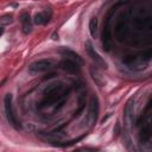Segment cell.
<instances>
[{
	"label": "cell",
	"instance_id": "9a60e30c",
	"mask_svg": "<svg viewBox=\"0 0 152 152\" xmlns=\"http://www.w3.org/2000/svg\"><path fill=\"white\" fill-rule=\"evenodd\" d=\"M90 72H91V76H93V80L101 87V86H103V83H104V81H103V78H102V76H101V74L99 72V70L95 68H90Z\"/></svg>",
	"mask_w": 152,
	"mask_h": 152
},
{
	"label": "cell",
	"instance_id": "4fadbf2b",
	"mask_svg": "<svg viewBox=\"0 0 152 152\" xmlns=\"http://www.w3.org/2000/svg\"><path fill=\"white\" fill-rule=\"evenodd\" d=\"M61 52H62L66 58H69V59H71V61L76 62L77 64H82V63H83V61H82V58L80 57V55H77L76 52H74V51H72V50H70V49L63 48V49H61Z\"/></svg>",
	"mask_w": 152,
	"mask_h": 152
},
{
	"label": "cell",
	"instance_id": "8fae6325",
	"mask_svg": "<svg viewBox=\"0 0 152 152\" xmlns=\"http://www.w3.org/2000/svg\"><path fill=\"white\" fill-rule=\"evenodd\" d=\"M97 114H99V100L96 96H93L90 100V109H89V115H90V121L91 124H94L97 119Z\"/></svg>",
	"mask_w": 152,
	"mask_h": 152
},
{
	"label": "cell",
	"instance_id": "7a4b0ae2",
	"mask_svg": "<svg viewBox=\"0 0 152 152\" xmlns=\"http://www.w3.org/2000/svg\"><path fill=\"white\" fill-rule=\"evenodd\" d=\"M129 13L128 12H124L119 15L115 27H114V34H115V39L119 43H122L124 40H126V38L128 37V25H129Z\"/></svg>",
	"mask_w": 152,
	"mask_h": 152
},
{
	"label": "cell",
	"instance_id": "2e32d148",
	"mask_svg": "<svg viewBox=\"0 0 152 152\" xmlns=\"http://www.w3.org/2000/svg\"><path fill=\"white\" fill-rule=\"evenodd\" d=\"M96 28H97V19L95 17H93L89 21V31L93 37H95V34H96Z\"/></svg>",
	"mask_w": 152,
	"mask_h": 152
},
{
	"label": "cell",
	"instance_id": "ac0fdd59",
	"mask_svg": "<svg viewBox=\"0 0 152 152\" xmlns=\"http://www.w3.org/2000/svg\"><path fill=\"white\" fill-rule=\"evenodd\" d=\"M128 1H131V0H118V1H116V4L120 6V5H122V4H126V2H128Z\"/></svg>",
	"mask_w": 152,
	"mask_h": 152
},
{
	"label": "cell",
	"instance_id": "8992f818",
	"mask_svg": "<svg viewBox=\"0 0 152 152\" xmlns=\"http://www.w3.org/2000/svg\"><path fill=\"white\" fill-rule=\"evenodd\" d=\"M53 65H55V63L51 59H39V61L33 62L28 66V70L32 74H38V72H44V71L51 70L53 68Z\"/></svg>",
	"mask_w": 152,
	"mask_h": 152
},
{
	"label": "cell",
	"instance_id": "ba28073f",
	"mask_svg": "<svg viewBox=\"0 0 152 152\" xmlns=\"http://www.w3.org/2000/svg\"><path fill=\"white\" fill-rule=\"evenodd\" d=\"M86 50H87V52H88V55L91 57V59L99 65V66H101V68H107V64H106V62L100 57V55L95 51V49L93 48V45H91V43L88 40V42H86Z\"/></svg>",
	"mask_w": 152,
	"mask_h": 152
},
{
	"label": "cell",
	"instance_id": "7c38bea8",
	"mask_svg": "<svg viewBox=\"0 0 152 152\" xmlns=\"http://www.w3.org/2000/svg\"><path fill=\"white\" fill-rule=\"evenodd\" d=\"M20 23H21V26H23V32L25 34L30 33L31 30H32V23H31V18H30L28 13H23L20 15Z\"/></svg>",
	"mask_w": 152,
	"mask_h": 152
},
{
	"label": "cell",
	"instance_id": "6da1fadb",
	"mask_svg": "<svg viewBox=\"0 0 152 152\" xmlns=\"http://www.w3.org/2000/svg\"><path fill=\"white\" fill-rule=\"evenodd\" d=\"M119 7L118 4H115L108 12L107 14V18L104 20V24H103V30H102V48L104 51H110V49L113 48V38H112V28H110V20H112V15L113 13L115 12V10Z\"/></svg>",
	"mask_w": 152,
	"mask_h": 152
},
{
	"label": "cell",
	"instance_id": "d6986e66",
	"mask_svg": "<svg viewBox=\"0 0 152 152\" xmlns=\"http://www.w3.org/2000/svg\"><path fill=\"white\" fill-rule=\"evenodd\" d=\"M2 33H4V27H0V37L2 36Z\"/></svg>",
	"mask_w": 152,
	"mask_h": 152
},
{
	"label": "cell",
	"instance_id": "e0dca14e",
	"mask_svg": "<svg viewBox=\"0 0 152 152\" xmlns=\"http://www.w3.org/2000/svg\"><path fill=\"white\" fill-rule=\"evenodd\" d=\"M13 23V18L11 15H2L0 18V24L1 25H10Z\"/></svg>",
	"mask_w": 152,
	"mask_h": 152
},
{
	"label": "cell",
	"instance_id": "52a82bcc",
	"mask_svg": "<svg viewBox=\"0 0 152 152\" xmlns=\"http://www.w3.org/2000/svg\"><path fill=\"white\" fill-rule=\"evenodd\" d=\"M122 62L127 65V68L133 69V70H141L145 68V64L147 63L141 58L140 55L139 56H126Z\"/></svg>",
	"mask_w": 152,
	"mask_h": 152
},
{
	"label": "cell",
	"instance_id": "9c48e42d",
	"mask_svg": "<svg viewBox=\"0 0 152 152\" xmlns=\"http://www.w3.org/2000/svg\"><path fill=\"white\" fill-rule=\"evenodd\" d=\"M51 17H52L51 10H50V8H46V10H44V11H42V12L36 13V14H34V18H33V21H34V24H37V25H44V24H46V23L50 21Z\"/></svg>",
	"mask_w": 152,
	"mask_h": 152
},
{
	"label": "cell",
	"instance_id": "277c9868",
	"mask_svg": "<svg viewBox=\"0 0 152 152\" xmlns=\"http://www.w3.org/2000/svg\"><path fill=\"white\" fill-rule=\"evenodd\" d=\"M63 93H62V84L61 83H52L44 90V104H52L57 101L63 102Z\"/></svg>",
	"mask_w": 152,
	"mask_h": 152
},
{
	"label": "cell",
	"instance_id": "30bf717a",
	"mask_svg": "<svg viewBox=\"0 0 152 152\" xmlns=\"http://www.w3.org/2000/svg\"><path fill=\"white\" fill-rule=\"evenodd\" d=\"M61 66H62L63 70H65V71H68V72H71V74L77 72L78 69H80V64H77L76 62H74V61H71V59H69V58L63 59V61L61 62Z\"/></svg>",
	"mask_w": 152,
	"mask_h": 152
},
{
	"label": "cell",
	"instance_id": "3957f363",
	"mask_svg": "<svg viewBox=\"0 0 152 152\" xmlns=\"http://www.w3.org/2000/svg\"><path fill=\"white\" fill-rule=\"evenodd\" d=\"M133 28L137 31H150L152 27V15L148 11H140L132 19Z\"/></svg>",
	"mask_w": 152,
	"mask_h": 152
},
{
	"label": "cell",
	"instance_id": "5bb4252c",
	"mask_svg": "<svg viewBox=\"0 0 152 152\" xmlns=\"http://www.w3.org/2000/svg\"><path fill=\"white\" fill-rule=\"evenodd\" d=\"M133 103H134L133 100H129L126 108H125V118L129 124L133 122V114H134L133 113Z\"/></svg>",
	"mask_w": 152,
	"mask_h": 152
},
{
	"label": "cell",
	"instance_id": "5b68a950",
	"mask_svg": "<svg viewBox=\"0 0 152 152\" xmlns=\"http://www.w3.org/2000/svg\"><path fill=\"white\" fill-rule=\"evenodd\" d=\"M4 104H5V114H6V118L10 122V125L15 128L17 131L21 129V125L14 113V109H13V104H12V95L11 94H6L5 95V99H4Z\"/></svg>",
	"mask_w": 152,
	"mask_h": 152
}]
</instances>
